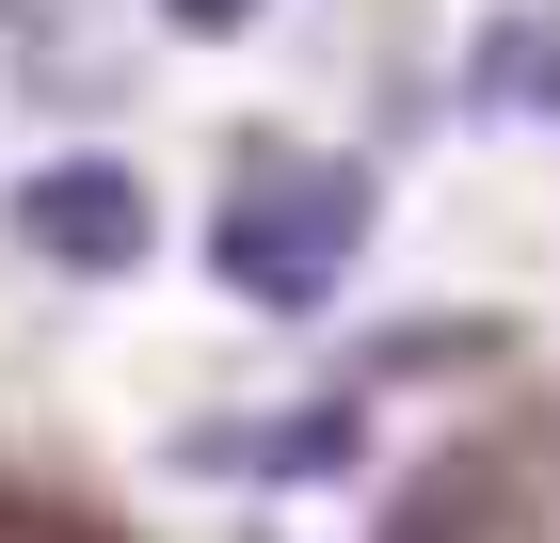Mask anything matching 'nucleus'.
Listing matches in <instances>:
<instances>
[{
    "mask_svg": "<svg viewBox=\"0 0 560 543\" xmlns=\"http://www.w3.org/2000/svg\"><path fill=\"white\" fill-rule=\"evenodd\" d=\"M0 543H129L96 496H65V480H33V463L0 448Z\"/></svg>",
    "mask_w": 560,
    "mask_h": 543,
    "instance_id": "nucleus-1",
    "label": "nucleus"
}]
</instances>
